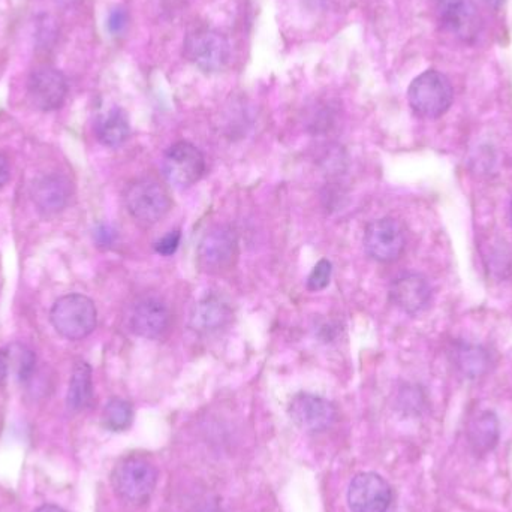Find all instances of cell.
I'll use <instances>...</instances> for the list:
<instances>
[{"label": "cell", "mask_w": 512, "mask_h": 512, "mask_svg": "<svg viewBox=\"0 0 512 512\" xmlns=\"http://www.w3.org/2000/svg\"><path fill=\"white\" fill-rule=\"evenodd\" d=\"M98 140L107 147H119L131 135V125L128 116L120 108H113L99 119L96 125Z\"/></svg>", "instance_id": "18"}, {"label": "cell", "mask_w": 512, "mask_h": 512, "mask_svg": "<svg viewBox=\"0 0 512 512\" xmlns=\"http://www.w3.org/2000/svg\"><path fill=\"white\" fill-rule=\"evenodd\" d=\"M125 203L132 218L144 225L158 224L173 207L167 188L149 179L138 180L129 186Z\"/></svg>", "instance_id": "4"}, {"label": "cell", "mask_w": 512, "mask_h": 512, "mask_svg": "<svg viewBox=\"0 0 512 512\" xmlns=\"http://www.w3.org/2000/svg\"><path fill=\"white\" fill-rule=\"evenodd\" d=\"M158 483L155 466L141 456H128L120 460L111 475L114 492L129 504L149 501Z\"/></svg>", "instance_id": "2"}, {"label": "cell", "mask_w": 512, "mask_h": 512, "mask_svg": "<svg viewBox=\"0 0 512 512\" xmlns=\"http://www.w3.org/2000/svg\"><path fill=\"white\" fill-rule=\"evenodd\" d=\"M233 312L230 306L216 295H207L195 304L191 313V328L200 334L218 333L227 327Z\"/></svg>", "instance_id": "16"}, {"label": "cell", "mask_w": 512, "mask_h": 512, "mask_svg": "<svg viewBox=\"0 0 512 512\" xmlns=\"http://www.w3.org/2000/svg\"><path fill=\"white\" fill-rule=\"evenodd\" d=\"M185 57L201 71L219 72L230 62V42L218 30L201 27L186 36Z\"/></svg>", "instance_id": "5"}, {"label": "cell", "mask_w": 512, "mask_h": 512, "mask_svg": "<svg viewBox=\"0 0 512 512\" xmlns=\"http://www.w3.org/2000/svg\"><path fill=\"white\" fill-rule=\"evenodd\" d=\"M9 177H11V168H9L8 159L0 155V188L8 183Z\"/></svg>", "instance_id": "25"}, {"label": "cell", "mask_w": 512, "mask_h": 512, "mask_svg": "<svg viewBox=\"0 0 512 512\" xmlns=\"http://www.w3.org/2000/svg\"><path fill=\"white\" fill-rule=\"evenodd\" d=\"M510 221H511V225H512V200H511V204H510Z\"/></svg>", "instance_id": "27"}, {"label": "cell", "mask_w": 512, "mask_h": 512, "mask_svg": "<svg viewBox=\"0 0 512 512\" xmlns=\"http://www.w3.org/2000/svg\"><path fill=\"white\" fill-rule=\"evenodd\" d=\"M126 26H128V12H126V9H113L110 12V17H108V30L113 35H119L126 29Z\"/></svg>", "instance_id": "24"}, {"label": "cell", "mask_w": 512, "mask_h": 512, "mask_svg": "<svg viewBox=\"0 0 512 512\" xmlns=\"http://www.w3.org/2000/svg\"><path fill=\"white\" fill-rule=\"evenodd\" d=\"M391 499L387 481L373 472L357 475L349 486L348 504L352 512H387Z\"/></svg>", "instance_id": "11"}, {"label": "cell", "mask_w": 512, "mask_h": 512, "mask_svg": "<svg viewBox=\"0 0 512 512\" xmlns=\"http://www.w3.org/2000/svg\"><path fill=\"white\" fill-rule=\"evenodd\" d=\"M439 21L462 42H474L483 29V17L474 0H441Z\"/></svg>", "instance_id": "8"}, {"label": "cell", "mask_w": 512, "mask_h": 512, "mask_svg": "<svg viewBox=\"0 0 512 512\" xmlns=\"http://www.w3.org/2000/svg\"><path fill=\"white\" fill-rule=\"evenodd\" d=\"M289 417L304 432H322L336 420L333 403L315 394L300 393L289 403Z\"/></svg>", "instance_id": "12"}, {"label": "cell", "mask_w": 512, "mask_h": 512, "mask_svg": "<svg viewBox=\"0 0 512 512\" xmlns=\"http://www.w3.org/2000/svg\"><path fill=\"white\" fill-rule=\"evenodd\" d=\"M50 318L57 333L68 340L84 339L98 324L95 303L81 294L59 298L51 309Z\"/></svg>", "instance_id": "3"}, {"label": "cell", "mask_w": 512, "mask_h": 512, "mask_svg": "<svg viewBox=\"0 0 512 512\" xmlns=\"http://www.w3.org/2000/svg\"><path fill=\"white\" fill-rule=\"evenodd\" d=\"M27 95L38 110H59L68 95V81L59 69L42 66L30 74Z\"/></svg>", "instance_id": "9"}, {"label": "cell", "mask_w": 512, "mask_h": 512, "mask_svg": "<svg viewBox=\"0 0 512 512\" xmlns=\"http://www.w3.org/2000/svg\"><path fill=\"white\" fill-rule=\"evenodd\" d=\"M406 237L396 219L382 218L372 222L364 234L367 254L379 262H393L405 251Z\"/></svg>", "instance_id": "10"}, {"label": "cell", "mask_w": 512, "mask_h": 512, "mask_svg": "<svg viewBox=\"0 0 512 512\" xmlns=\"http://www.w3.org/2000/svg\"><path fill=\"white\" fill-rule=\"evenodd\" d=\"M171 325V313L167 304L156 298H146L135 306L131 327L137 336L155 340L164 336Z\"/></svg>", "instance_id": "14"}, {"label": "cell", "mask_w": 512, "mask_h": 512, "mask_svg": "<svg viewBox=\"0 0 512 512\" xmlns=\"http://www.w3.org/2000/svg\"><path fill=\"white\" fill-rule=\"evenodd\" d=\"M33 512H66L56 505H42V507L36 508Z\"/></svg>", "instance_id": "26"}, {"label": "cell", "mask_w": 512, "mask_h": 512, "mask_svg": "<svg viewBox=\"0 0 512 512\" xmlns=\"http://www.w3.org/2000/svg\"><path fill=\"white\" fill-rule=\"evenodd\" d=\"M132 418H134V409L131 403L123 399H111L105 405L102 423L111 432H123L131 426Z\"/></svg>", "instance_id": "21"}, {"label": "cell", "mask_w": 512, "mask_h": 512, "mask_svg": "<svg viewBox=\"0 0 512 512\" xmlns=\"http://www.w3.org/2000/svg\"><path fill=\"white\" fill-rule=\"evenodd\" d=\"M162 170L171 185L189 188L203 179L206 173V158L194 144L179 141L165 153Z\"/></svg>", "instance_id": "6"}, {"label": "cell", "mask_w": 512, "mask_h": 512, "mask_svg": "<svg viewBox=\"0 0 512 512\" xmlns=\"http://www.w3.org/2000/svg\"><path fill=\"white\" fill-rule=\"evenodd\" d=\"M180 240H182L180 231H170L167 236L162 237V239H159L158 242L155 243V251L162 256L176 254L180 246Z\"/></svg>", "instance_id": "23"}, {"label": "cell", "mask_w": 512, "mask_h": 512, "mask_svg": "<svg viewBox=\"0 0 512 512\" xmlns=\"http://www.w3.org/2000/svg\"><path fill=\"white\" fill-rule=\"evenodd\" d=\"M331 271H333L331 262L327 261V259H321V261L313 267L312 273L309 274L307 288L313 292L322 291V289L327 288V286L330 285Z\"/></svg>", "instance_id": "22"}, {"label": "cell", "mask_w": 512, "mask_h": 512, "mask_svg": "<svg viewBox=\"0 0 512 512\" xmlns=\"http://www.w3.org/2000/svg\"><path fill=\"white\" fill-rule=\"evenodd\" d=\"M239 256V240L230 227H215L207 231L198 246V261L210 273L228 270Z\"/></svg>", "instance_id": "7"}, {"label": "cell", "mask_w": 512, "mask_h": 512, "mask_svg": "<svg viewBox=\"0 0 512 512\" xmlns=\"http://www.w3.org/2000/svg\"><path fill=\"white\" fill-rule=\"evenodd\" d=\"M432 295L429 280L421 274H403L391 283V301L411 316L423 313L432 303Z\"/></svg>", "instance_id": "13"}, {"label": "cell", "mask_w": 512, "mask_h": 512, "mask_svg": "<svg viewBox=\"0 0 512 512\" xmlns=\"http://www.w3.org/2000/svg\"><path fill=\"white\" fill-rule=\"evenodd\" d=\"M408 101L418 116L424 119H438L453 105V84L447 75L429 69L412 81L408 90Z\"/></svg>", "instance_id": "1"}, {"label": "cell", "mask_w": 512, "mask_h": 512, "mask_svg": "<svg viewBox=\"0 0 512 512\" xmlns=\"http://www.w3.org/2000/svg\"><path fill=\"white\" fill-rule=\"evenodd\" d=\"M469 444L477 454H486L499 441V421L493 412H481L468 427Z\"/></svg>", "instance_id": "17"}, {"label": "cell", "mask_w": 512, "mask_h": 512, "mask_svg": "<svg viewBox=\"0 0 512 512\" xmlns=\"http://www.w3.org/2000/svg\"><path fill=\"white\" fill-rule=\"evenodd\" d=\"M93 382L92 369L89 364L80 361L72 370L69 382L68 406L72 411L78 412L86 409L92 403Z\"/></svg>", "instance_id": "19"}, {"label": "cell", "mask_w": 512, "mask_h": 512, "mask_svg": "<svg viewBox=\"0 0 512 512\" xmlns=\"http://www.w3.org/2000/svg\"><path fill=\"white\" fill-rule=\"evenodd\" d=\"M457 367L468 378H478L489 370L490 358L480 346L460 345L454 352Z\"/></svg>", "instance_id": "20"}, {"label": "cell", "mask_w": 512, "mask_h": 512, "mask_svg": "<svg viewBox=\"0 0 512 512\" xmlns=\"http://www.w3.org/2000/svg\"><path fill=\"white\" fill-rule=\"evenodd\" d=\"M71 195V182L59 174L41 177L33 183V201H35L36 207L47 215L65 209Z\"/></svg>", "instance_id": "15"}]
</instances>
